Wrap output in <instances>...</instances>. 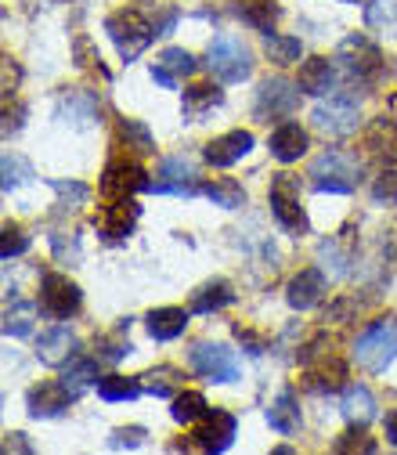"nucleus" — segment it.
I'll return each mask as SVG.
<instances>
[{"label": "nucleus", "instance_id": "1", "mask_svg": "<svg viewBox=\"0 0 397 455\" xmlns=\"http://www.w3.org/2000/svg\"><path fill=\"white\" fill-rule=\"evenodd\" d=\"M358 174H361V163L344 152V148H325L311 170H307V178L318 192H336V196H347L358 188Z\"/></svg>", "mask_w": 397, "mask_h": 455}, {"label": "nucleus", "instance_id": "2", "mask_svg": "<svg viewBox=\"0 0 397 455\" xmlns=\"http://www.w3.org/2000/svg\"><path fill=\"white\" fill-rule=\"evenodd\" d=\"M397 358V315L372 322L354 344V362L365 372H383Z\"/></svg>", "mask_w": 397, "mask_h": 455}, {"label": "nucleus", "instance_id": "3", "mask_svg": "<svg viewBox=\"0 0 397 455\" xmlns=\"http://www.w3.org/2000/svg\"><path fill=\"white\" fill-rule=\"evenodd\" d=\"M336 66L344 69V76H347L351 84L369 87V84H376L379 73H383V54H379V47H376L369 36L354 33V36H347L344 44H339Z\"/></svg>", "mask_w": 397, "mask_h": 455}, {"label": "nucleus", "instance_id": "4", "mask_svg": "<svg viewBox=\"0 0 397 455\" xmlns=\"http://www.w3.org/2000/svg\"><path fill=\"white\" fill-rule=\"evenodd\" d=\"M105 33H108V40H112V44H116L120 59H123V62H134L138 54L152 44L155 26H152L141 12L123 8V12H112V15L105 19Z\"/></svg>", "mask_w": 397, "mask_h": 455}, {"label": "nucleus", "instance_id": "5", "mask_svg": "<svg viewBox=\"0 0 397 455\" xmlns=\"http://www.w3.org/2000/svg\"><path fill=\"white\" fill-rule=\"evenodd\" d=\"M300 365H304V379L311 390H339L347 387V362L336 351H325V336L311 339L300 351Z\"/></svg>", "mask_w": 397, "mask_h": 455}, {"label": "nucleus", "instance_id": "6", "mask_svg": "<svg viewBox=\"0 0 397 455\" xmlns=\"http://www.w3.org/2000/svg\"><path fill=\"white\" fill-rule=\"evenodd\" d=\"M267 203H271L274 220L286 228L290 235H307L311 224H307V213L300 203V178L297 174H274L271 188H267Z\"/></svg>", "mask_w": 397, "mask_h": 455}, {"label": "nucleus", "instance_id": "7", "mask_svg": "<svg viewBox=\"0 0 397 455\" xmlns=\"http://www.w3.org/2000/svg\"><path fill=\"white\" fill-rule=\"evenodd\" d=\"M206 66L220 84H242L253 73V54L239 36H213L206 51Z\"/></svg>", "mask_w": 397, "mask_h": 455}, {"label": "nucleus", "instance_id": "8", "mask_svg": "<svg viewBox=\"0 0 397 455\" xmlns=\"http://www.w3.org/2000/svg\"><path fill=\"white\" fill-rule=\"evenodd\" d=\"M148 170L131 159V156H116L105 163V174H101V199L105 203H116V199H131L134 192H148Z\"/></svg>", "mask_w": 397, "mask_h": 455}, {"label": "nucleus", "instance_id": "9", "mask_svg": "<svg viewBox=\"0 0 397 455\" xmlns=\"http://www.w3.org/2000/svg\"><path fill=\"white\" fill-rule=\"evenodd\" d=\"M300 108V84L286 80V76H267L260 87H257V101H253V116L271 124V120H282V116H293Z\"/></svg>", "mask_w": 397, "mask_h": 455}, {"label": "nucleus", "instance_id": "10", "mask_svg": "<svg viewBox=\"0 0 397 455\" xmlns=\"http://www.w3.org/2000/svg\"><path fill=\"white\" fill-rule=\"evenodd\" d=\"M188 362L192 369L210 379V383H235L239 379V358L232 347H224V344H210V339H199V344H192L188 351Z\"/></svg>", "mask_w": 397, "mask_h": 455}, {"label": "nucleus", "instance_id": "11", "mask_svg": "<svg viewBox=\"0 0 397 455\" xmlns=\"http://www.w3.org/2000/svg\"><path fill=\"white\" fill-rule=\"evenodd\" d=\"M83 304V293L80 286L69 278V275H59V271H47L44 282H40V311L54 322H66L80 311Z\"/></svg>", "mask_w": 397, "mask_h": 455}, {"label": "nucleus", "instance_id": "12", "mask_svg": "<svg viewBox=\"0 0 397 455\" xmlns=\"http://www.w3.org/2000/svg\"><path fill=\"white\" fill-rule=\"evenodd\" d=\"M80 402V394L66 383V379H47V383H36L26 397V405H29V416L33 419H54V416H62L69 412V405Z\"/></svg>", "mask_w": 397, "mask_h": 455}, {"label": "nucleus", "instance_id": "13", "mask_svg": "<svg viewBox=\"0 0 397 455\" xmlns=\"http://www.w3.org/2000/svg\"><path fill=\"white\" fill-rule=\"evenodd\" d=\"M148 192L155 196H195V163L188 156H166L155 170V181L148 185Z\"/></svg>", "mask_w": 397, "mask_h": 455}, {"label": "nucleus", "instance_id": "14", "mask_svg": "<svg viewBox=\"0 0 397 455\" xmlns=\"http://www.w3.org/2000/svg\"><path fill=\"white\" fill-rule=\"evenodd\" d=\"M311 124L329 138H347L358 131V101L354 98H329L311 112Z\"/></svg>", "mask_w": 397, "mask_h": 455}, {"label": "nucleus", "instance_id": "15", "mask_svg": "<svg viewBox=\"0 0 397 455\" xmlns=\"http://www.w3.org/2000/svg\"><path fill=\"white\" fill-rule=\"evenodd\" d=\"M138 217H141V206H138L134 199H116V203H108V206L101 210V217L94 220V224H98V235L108 239V243H120V239H127V235L134 232Z\"/></svg>", "mask_w": 397, "mask_h": 455}, {"label": "nucleus", "instance_id": "16", "mask_svg": "<svg viewBox=\"0 0 397 455\" xmlns=\"http://www.w3.org/2000/svg\"><path fill=\"white\" fill-rule=\"evenodd\" d=\"M235 430H239V423H235L232 412L210 409V412L202 416V427H199L192 437H195V448H202V451H224V448L235 441Z\"/></svg>", "mask_w": 397, "mask_h": 455}, {"label": "nucleus", "instance_id": "17", "mask_svg": "<svg viewBox=\"0 0 397 455\" xmlns=\"http://www.w3.org/2000/svg\"><path fill=\"white\" fill-rule=\"evenodd\" d=\"M192 73H195V59H192V51H185V47H166L152 62V80L159 87H166V91H178L181 80L192 76Z\"/></svg>", "mask_w": 397, "mask_h": 455}, {"label": "nucleus", "instance_id": "18", "mask_svg": "<svg viewBox=\"0 0 397 455\" xmlns=\"http://www.w3.org/2000/svg\"><path fill=\"white\" fill-rule=\"evenodd\" d=\"M250 148H253V134H250V131H228V134L213 138L202 156H206L210 166H232V163H239Z\"/></svg>", "mask_w": 397, "mask_h": 455}, {"label": "nucleus", "instance_id": "19", "mask_svg": "<svg viewBox=\"0 0 397 455\" xmlns=\"http://www.w3.org/2000/svg\"><path fill=\"white\" fill-rule=\"evenodd\" d=\"M322 297H325V275H322L318 267H304V271L290 282V290H286V300H290V307H297V311L314 307Z\"/></svg>", "mask_w": 397, "mask_h": 455}, {"label": "nucleus", "instance_id": "20", "mask_svg": "<svg viewBox=\"0 0 397 455\" xmlns=\"http://www.w3.org/2000/svg\"><path fill=\"white\" fill-rule=\"evenodd\" d=\"M73 355H76V336L69 325L59 322L40 336V362L44 365H66Z\"/></svg>", "mask_w": 397, "mask_h": 455}, {"label": "nucleus", "instance_id": "21", "mask_svg": "<svg viewBox=\"0 0 397 455\" xmlns=\"http://www.w3.org/2000/svg\"><path fill=\"white\" fill-rule=\"evenodd\" d=\"M307 152V131L300 124H278L271 134V156L278 163H297Z\"/></svg>", "mask_w": 397, "mask_h": 455}, {"label": "nucleus", "instance_id": "22", "mask_svg": "<svg viewBox=\"0 0 397 455\" xmlns=\"http://www.w3.org/2000/svg\"><path fill=\"white\" fill-rule=\"evenodd\" d=\"M232 15L242 19L250 29L257 33H274V22H278V4L274 0H235L232 4Z\"/></svg>", "mask_w": 397, "mask_h": 455}, {"label": "nucleus", "instance_id": "23", "mask_svg": "<svg viewBox=\"0 0 397 455\" xmlns=\"http://www.w3.org/2000/svg\"><path fill=\"white\" fill-rule=\"evenodd\" d=\"M297 84H300L304 94H314V98L318 94H329L332 84H336V62H329V59H307L300 66Z\"/></svg>", "mask_w": 397, "mask_h": 455}, {"label": "nucleus", "instance_id": "24", "mask_svg": "<svg viewBox=\"0 0 397 455\" xmlns=\"http://www.w3.org/2000/svg\"><path fill=\"white\" fill-rule=\"evenodd\" d=\"M98 108H101V101L91 91H66L59 98V116H69V124H76V127L94 124Z\"/></svg>", "mask_w": 397, "mask_h": 455}, {"label": "nucleus", "instance_id": "25", "mask_svg": "<svg viewBox=\"0 0 397 455\" xmlns=\"http://www.w3.org/2000/svg\"><path fill=\"white\" fill-rule=\"evenodd\" d=\"M339 412H344V419L351 427H369L376 419V397H372V390L369 387H347Z\"/></svg>", "mask_w": 397, "mask_h": 455}, {"label": "nucleus", "instance_id": "26", "mask_svg": "<svg viewBox=\"0 0 397 455\" xmlns=\"http://www.w3.org/2000/svg\"><path fill=\"white\" fill-rule=\"evenodd\" d=\"M267 423H271V430L286 434V437H293V434L300 430V405H297V394H293V390H282L274 402H271Z\"/></svg>", "mask_w": 397, "mask_h": 455}, {"label": "nucleus", "instance_id": "27", "mask_svg": "<svg viewBox=\"0 0 397 455\" xmlns=\"http://www.w3.org/2000/svg\"><path fill=\"white\" fill-rule=\"evenodd\" d=\"M365 148H369V156L379 159V163L397 159V124L386 120V116H379V120L369 127V134H365Z\"/></svg>", "mask_w": 397, "mask_h": 455}, {"label": "nucleus", "instance_id": "28", "mask_svg": "<svg viewBox=\"0 0 397 455\" xmlns=\"http://www.w3.org/2000/svg\"><path fill=\"white\" fill-rule=\"evenodd\" d=\"M228 304H235V290H232V282H224V278H213V282H206V286H199L192 293V311L195 315H210V311H220Z\"/></svg>", "mask_w": 397, "mask_h": 455}, {"label": "nucleus", "instance_id": "29", "mask_svg": "<svg viewBox=\"0 0 397 455\" xmlns=\"http://www.w3.org/2000/svg\"><path fill=\"white\" fill-rule=\"evenodd\" d=\"M148 332H152V339H178L181 332H185V325H188V311L185 307H155V311H148Z\"/></svg>", "mask_w": 397, "mask_h": 455}, {"label": "nucleus", "instance_id": "30", "mask_svg": "<svg viewBox=\"0 0 397 455\" xmlns=\"http://www.w3.org/2000/svg\"><path fill=\"white\" fill-rule=\"evenodd\" d=\"M199 192H202L213 206H220V210H239V206L246 203V188H242L235 178H213V181H202Z\"/></svg>", "mask_w": 397, "mask_h": 455}, {"label": "nucleus", "instance_id": "31", "mask_svg": "<svg viewBox=\"0 0 397 455\" xmlns=\"http://www.w3.org/2000/svg\"><path fill=\"white\" fill-rule=\"evenodd\" d=\"M141 387L145 394H155V397H174L185 387V372L178 365H155L141 376Z\"/></svg>", "mask_w": 397, "mask_h": 455}, {"label": "nucleus", "instance_id": "32", "mask_svg": "<svg viewBox=\"0 0 397 455\" xmlns=\"http://www.w3.org/2000/svg\"><path fill=\"white\" fill-rule=\"evenodd\" d=\"M224 101V94H220V87H213V84H195V87H188L185 91V120L188 124H202V116L210 108H217Z\"/></svg>", "mask_w": 397, "mask_h": 455}, {"label": "nucleus", "instance_id": "33", "mask_svg": "<svg viewBox=\"0 0 397 455\" xmlns=\"http://www.w3.org/2000/svg\"><path fill=\"white\" fill-rule=\"evenodd\" d=\"M98 362H101V358H91V355L76 351V355L62 365V379H66L76 394H83L91 383H98V379H101V376H98Z\"/></svg>", "mask_w": 397, "mask_h": 455}, {"label": "nucleus", "instance_id": "34", "mask_svg": "<svg viewBox=\"0 0 397 455\" xmlns=\"http://www.w3.org/2000/svg\"><path fill=\"white\" fill-rule=\"evenodd\" d=\"M127 329H131V318L127 322H120V329L116 332H105V336H98V358L105 362V365H116V362H123L134 347H131V339H127Z\"/></svg>", "mask_w": 397, "mask_h": 455}, {"label": "nucleus", "instance_id": "35", "mask_svg": "<svg viewBox=\"0 0 397 455\" xmlns=\"http://www.w3.org/2000/svg\"><path fill=\"white\" fill-rule=\"evenodd\" d=\"M116 134H120V141H123L131 152H138V156L155 152V138H152V131H148L141 120H127V116H120V120H116Z\"/></svg>", "mask_w": 397, "mask_h": 455}, {"label": "nucleus", "instance_id": "36", "mask_svg": "<svg viewBox=\"0 0 397 455\" xmlns=\"http://www.w3.org/2000/svg\"><path fill=\"white\" fill-rule=\"evenodd\" d=\"M264 51H267V59L274 66H293V62H300L304 44L297 36H274V33H267L264 36Z\"/></svg>", "mask_w": 397, "mask_h": 455}, {"label": "nucleus", "instance_id": "37", "mask_svg": "<svg viewBox=\"0 0 397 455\" xmlns=\"http://www.w3.org/2000/svg\"><path fill=\"white\" fill-rule=\"evenodd\" d=\"M141 379H127V376H105L98 379V397L101 402H134L141 394Z\"/></svg>", "mask_w": 397, "mask_h": 455}, {"label": "nucleus", "instance_id": "38", "mask_svg": "<svg viewBox=\"0 0 397 455\" xmlns=\"http://www.w3.org/2000/svg\"><path fill=\"white\" fill-rule=\"evenodd\" d=\"M206 412H210V405H206V397H202L199 390H185V394H178V397H174V409H170V416H174L178 423H185V427L199 423Z\"/></svg>", "mask_w": 397, "mask_h": 455}, {"label": "nucleus", "instance_id": "39", "mask_svg": "<svg viewBox=\"0 0 397 455\" xmlns=\"http://www.w3.org/2000/svg\"><path fill=\"white\" fill-rule=\"evenodd\" d=\"M33 322H36V304L29 300H15L8 311H4V336H29L33 332Z\"/></svg>", "mask_w": 397, "mask_h": 455}, {"label": "nucleus", "instance_id": "40", "mask_svg": "<svg viewBox=\"0 0 397 455\" xmlns=\"http://www.w3.org/2000/svg\"><path fill=\"white\" fill-rule=\"evenodd\" d=\"M365 26L376 33H397V0H369L365 8Z\"/></svg>", "mask_w": 397, "mask_h": 455}, {"label": "nucleus", "instance_id": "41", "mask_svg": "<svg viewBox=\"0 0 397 455\" xmlns=\"http://www.w3.org/2000/svg\"><path fill=\"white\" fill-rule=\"evenodd\" d=\"M51 188L59 192V206L62 210H76V206H83L87 199H91V188L87 185H80V181H51Z\"/></svg>", "mask_w": 397, "mask_h": 455}, {"label": "nucleus", "instance_id": "42", "mask_svg": "<svg viewBox=\"0 0 397 455\" xmlns=\"http://www.w3.org/2000/svg\"><path fill=\"white\" fill-rule=\"evenodd\" d=\"M29 178H33V166H29L22 156L8 152V156H4V192L19 188V185H22V181H29Z\"/></svg>", "mask_w": 397, "mask_h": 455}, {"label": "nucleus", "instance_id": "43", "mask_svg": "<svg viewBox=\"0 0 397 455\" xmlns=\"http://www.w3.org/2000/svg\"><path fill=\"white\" fill-rule=\"evenodd\" d=\"M372 203L397 206V170H383V174L372 181Z\"/></svg>", "mask_w": 397, "mask_h": 455}, {"label": "nucleus", "instance_id": "44", "mask_svg": "<svg viewBox=\"0 0 397 455\" xmlns=\"http://www.w3.org/2000/svg\"><path fill=\"white\" fill-rule=\"evenodd\" d=\"M29 250V235H26V228L22 224H4V246H0V257L12 260L19 253Z\"/></svg>", "mask_w": 397, "mask_h": 455}, {"label": "nucleus", "instance_id": "45", "mask_svg": "<svg viewBox=\"0 0 397 455\" xmlns=\"http://www.w3.org/2000/svg\"><path fill=\"white\" fill-rule=\"evenodd\" d=\"M76 66H80V69L98 73L101 80H108V69L101 66V54L91 47V40H87V36H76Z\"/></svg>", "mask_w": 397, "mask_h": 455}, {"label": "nucleus", "instance_id": "46", "mask_svg": "<svg viewBox=\"0 0 397 455\" xmlns=\"http://www.w3.org/2000/svg\"><path fill=\"white\" fill-rule=\"evenodd\" d=\"M62 235H66V232H54V235H51L54 260H59V264H69V267H76V264H80V239H76V232H73V239H69V243H66Z\"/></svg>", "mask_w": 397, "mask_h": 455}, {"label": "nucleus", "instance_id": "47", "mask_svg": "<svg viewBox=\"0 0 397 455\" xmlns=\"http://www.w3.org/2000/svg\"><path fill=\"white\" fill-rule=\"evenodd\" d=\"M332 451H376V441L365 437V430H347V434H339L332 441Z\"/></svg>", "mask_w": 397, "mask_h": 455}, {"label": "nucleus", "instance_id": "48", "mask_svg": "<svg viewBox=\"0 0 397 455\" xmlns=\"http://www.w3.org/2000/svg\"><path fill=\"white\" fill-rule=\"evenodd\" d=\"M145 441V427H116L108 437V448H138Z\"/></svg>", "mask_w": 397, "mask_h": 455}, {"label": "nucleus", "instance_id": "49", "mask_svg": "<svg viewBox=\"0 0 397 455\" xmlns=\"http://www.w3.org/2000/svg\"><path fill=\"white\" fill-rule=\"evenodd\" d=\"M235 336H239V339H242V344H246V351H250V355H260V351L267 347V336L253 332L250 325H235Z\"/></svg>", "mask_w": 397, "mask_h": 455}, {"label": "nucleus", "instance_id": "50", "mask_svg": "<svg viewBox=\"0 0 397 455\" xmlns=\"http://www.w3.org/2000/svg\"><path fill=\"white\" fill-rule=\"evenodd\" d=\"M22 437H26V434H8V441H4V451H8V455H12V451H33V448H29Z\"/></svg>", "mask_w": 397, "mask_h": 455}, {"label": "nucleus", "instance_id": "51", "mask_svg": "<svg viewBox=\"0 0 397 455\" xmlns=\"http://www.w3.org/2000/svg\"><path fill=\"white\" fill-rule=\"evenodd\" d=\"M383 430H386V441L397 448V409H393V412H386V419H383Z\"/></svg>", "mask_w": 397, "mask_h": 455}, {"label": "nucleus", "instance_id": "52", "mask_svg": "<svg viewBox=\"0 0 397 455\" xmlns=\"http://www.w3.org/2000/svg\"><path fill=\"white\" fill-rule=\"evenodd\" d=\"M15 80H19V69L12 66V59H4V94L15 91Z\"/></svg>", "mask_w": 397, "mask_h": 455}, {"label": "nucleus", "instance_id": "53", "mask_svg": "<svg viewBox=\"0 0 397 455\" xmlns=\"http://www.w3.org/2000/svg\"><path fill=\"white\" fill-rule=\"evenodd\" d=\"M347 4H358V0H347Z\"/></svg>", "mask_w": 397, "mask_h": 455}]
</instances>
